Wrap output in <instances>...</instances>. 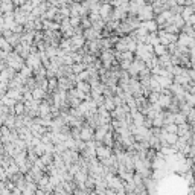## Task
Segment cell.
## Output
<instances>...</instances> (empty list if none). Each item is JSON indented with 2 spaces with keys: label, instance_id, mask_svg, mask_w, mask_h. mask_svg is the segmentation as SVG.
<instances>
[{
  "label": "cell",
  "instance_id": "obj_5",
  "mask_svg": "<svg viewBox=\"0 0 195 195\" xmlns=\"http://www.w3.org/2000/svg\"><path fill=\"white\" fill-rule=\"evenodd\" d=\"M32 95H34V98H35V99H40V98L43 96V92L38 88V90H34V93H32Z\"/></svg>",
  "mask_w": 195,
  "mask_h": 195
},
{
  "label": "cell",
  "instance_id": "obj_4",
  "mask_svg": "<svg viewBox=\"0 0 195 195\" xmlns=\"http://www.w3.org/2000/svg\"><path fill=\"white\" fill-rule=\"evenodd\" d=\"M79 90H82V92H88V90H90V87H88V84H86V82H81V84H79Z\"/></svg>",
  "mask_w": 195,
  "mask_h": 195
},
{
  "label": "cell",
  "instance_id": "obj_1",
  "mask_svg": "<svg viewBox=\"0 0 195 195\" xmlns=\"http://www.w3.org/2000/svg\"><path fill=\"white\" fill-rule=\"evenodd\" d=\"M139 17L142 20H151L153 19V8L151 6H142Z\"/></svg>",
  "mask_w": 195,
  "mask_h": 195
},
{
  "label": "cell",
  "instance_id": "obj_6",
  "mask_svg": "<svg viewBox=\"0 0 195 195\" xmlns=\"http://www.w3.org/2000/svg\"><path fill=\"white\" fill-rule=\"evenodd\" d=\"M23 111V105H17V113H21Z\"/></svg>",
  "mask_w": 195,
  "mask_h": 195
},
{
  "label": "cell",
  "instance_id": "obj_3",
  "mask_svg": "<svg viewBox=\"0 0 195 195\" xmlns=\"http://www.w3.org/2000/svg\"><path fill=\"white\" fill-rule=\"evenodd\" d=\"M92 137V130H86V128H84V130L81 131V139H86V140H88Z\"/></svg>",
  "mask_w": 195,
  "mask_h": 195
},
{
  "label": "cell",
  "instance_id": "obj_2",
  "mask_svg": "<svg viewBox=\"0 0 195 195\" xmlns=\"http://www.w3.org/2000/svg\"><path fill=\"white\" fill-rule=\"evenodd\" d=\"M154 49H156V50H154V52H156V54L157 55H165L166 54V50H165V46H163V44H154Z\"/></svg>",
  "mask_w": 195,
  "mask_h": 195
}]
</instances>
